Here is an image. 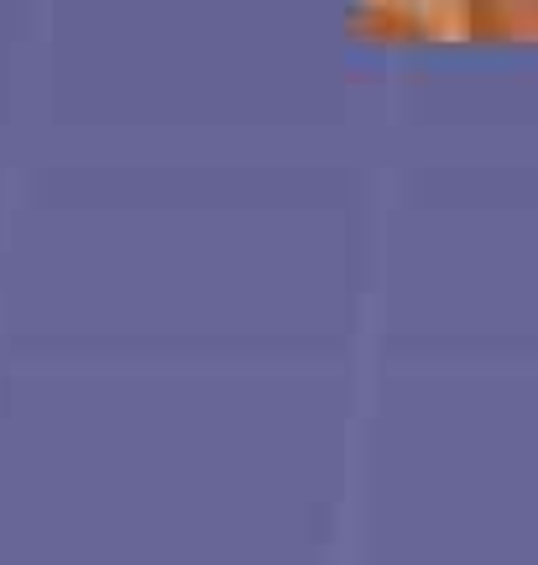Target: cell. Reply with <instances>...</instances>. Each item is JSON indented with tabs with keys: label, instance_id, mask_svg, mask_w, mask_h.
<instances>
[{
	"label": "cell",
	"instance_id": "1",
	"mask_svg": "<svg viewBox=\"0 0 538 565\" xmlns=\"http://www.w3.org/2000/svg\"><path fill=\"white\" fill-rule=\"evenodd\" d=\"M460 26L476 42H538V0H460Z\"/></svg>",
	"mask_w": 538,
	"mask_h": 565
}]
</instances>
